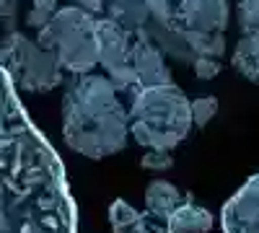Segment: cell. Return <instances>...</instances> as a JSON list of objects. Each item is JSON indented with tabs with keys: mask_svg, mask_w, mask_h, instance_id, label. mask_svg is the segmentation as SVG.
Masks as SVG:
<instances>
[{
	"mask_svg": "<svg viewBox=\"0 0 259 233\" xmlns=\"http://www.w3.org/2000/svg\"><path fill=\"white\" fill-rule=\"evenodd\" d=\"M0 68L11 75L16 86L31 94H47L62 80L55 55L21 34H8L0 44Z\"/></svg>",
	"mask_w": 259,
	"mask_h": 233,
	"instance_id": "cell-5",
	"label": "cell"
},
{
	"mask_svg": "<svg viewBox=\"0 0 259 233\" xmlns=\"http://www.w3.org/2000/svg\"><path fill=\"white\" fill-rule=\"evenodd\" d=\"M16 3H18V0H16Z\"/></svg>",
	"mask_w": 259,
	"mask_h": 233,
	"instance_id": "cell-23",
	"label": "cell"
},
{
	"mask_svg": "<svg viewBox=\"0 0 259 233\" xmlns=\"http://www.w3.org/2000/svg\"><path fill=\"white\" fill-rule=\"evenodd\" d=\"M0 233H78L62 158L16 94L0 91Z\"/></svg>",
	"mask_w": 259,
	"mask_h": 233,
	"instance_id": "cell-1",
	"label": "cell"
},
{
	"mask_svg": "<svg viewBox=\"0 0 259 233\" xmlns=\"http://www.w3.org/2000/svg\"><path fill=\"white\" fill-rule=\"evenodd\" d=\"M236 16H239L241 34L259 31V0H239V6H236Z\"/></svg>",
	"mask_w": 259,
	"mask_h": 233,
	"instance_id": "cell-17",
	"label": "cell"
},
{
	"mask_svg": "<svg viewBox=\"0 0 259 233\" xmlns=\"http://www.w3.org/2000/svg\"><path fill=\"white\" fill-rule=\"evenodd\" d=\"M223 233H259V174H254L221 210Z\"/></svg>",
	"mask_w": 259,
	"mask_h": 233,
	"instance_id": "cell-7",
	"label": "cell"
},
{
	"mask_svg": "<svg viewBox=\"0 0 259 233\" xmlns=\"http://www.w3.org/2000/svg\"><path fill=\"white\" fill-rule=\"evenodd\" d=\"M130 65L135 70L138 78V88H150V86H161V83H174L171 80V70L163 62V52L150 44L148 39L135 36L130 44Z\"/></svg>",
	"mask_w": 259,
	"mask_h": 233,
	"instance_id": "cell-9",
	"label": "cell"
},
{
	"mask_svg": "<svg viewBox=\"0 0 259 233\" xmlns=\"http://www.w3.org/2000/svg\"><path fill=\"white\" fill-rule=\"evenodd\" d=\"M106 16L114 18L127 31H138L145 26L150 16V0H106Z\"/></svg>",
	"mask_w": 259,
	"mask_h": 233,
	"instance_id": "cell-12",
	"label": "cell"
},
{
	"mask_svg": "<svg viewBox=\"0 0 259 233\" xmlns=\"http://www.w3.org/2000/svg\"><path fill=\"white\" fill-rule=\"evenodd\" d=\"M182 202V192L171 184V181H163V179H156L145 187V210L156 220H163L174 213V207Z\"/></svg>",
	"mask_w": 259,
	"mask_h": 233,
	"instance_id": "cell-11",
	"label": "cell"
},
{
	"mask_svg": "<svg viewBox=\"0 0 259 233\" xmlns=\"http://www.w3.org/2000/svg\"><path fill=\"white\" fill-rule=\"evenodd\" d=\"M127 109L106 75H75L62 96V137L75 153L101 161L124 151Z\"/></svg>",
	"mask_w": 259,
	"mask_h": 233,
	"instance_id": "cell-2",
	"label": "cell"
},
{
	"mask_svg": "<svg viewBox=\"0 0 259 233\" xmlns=\"http://www.w3.org/2000/svg\"><path fill=\"white\" fill-rule=\"evenodd\" d=\"M187 41L194 57H221L226 52V36L221 31H192L187 29Z\"/></svg>",
	"mask_w": 259,
	"mask_h": 233,
	"instance_id": "cell-15",
	"label": "cell"
},
{
	"mask_svg": "<svg viewBox=\"0 0 259 233\" xmlns=\"http://www.w3.org/2000/svg\"><path fill=\"white\" fill-rule=\"evenodd\" d=\"M215 228V218L210 210L192 202V195H187V202H179L174 213L166 218V233H210Z\"/></svg>",
	"mask_w": 259,
	"mask_h": 233,
	"instance_id": "cell-10",
	"label": "cell"
},
{
	"mask_svg": "<svg viewBox=\"0 0 259 233\" xmlns=\"http://www.w3.org/2000/svg\"><path fill=\"white\" fill-rule=\"evenodd\" d=\"M55 6H57V0H34V8L47 11V13H55Z\"/></svg>",
	"mask_w": 259,
	"mask_h": 233,
	"instance_id": "cell-22",
	"label": "cell"
},
{
	"mask_svg": "<svg viewBox=\"0 0 259 233\" xmlns=\"http://www.w3.org/2000/svg\"><path fill=\"white\" fill-rule=\"evenodd\" d=\"M231 65L251 83H259V31L241 34L239 44L233 50Z\"/></svg>",
	"mask_w": 259,
	"mask_h": 233,
	"instance_id": "cell-13",
	"label": "cell"
},
{
	"mask_svg": "<svg viewBox=\"0 0 259 233\" xmlns=\"http://www.w3.org/2000/svg\"><path fill=\"white\" fill-rule=\"evenodd\" d=\"M96 16L78 6L62 8L50 16V21L39 29L36 44L50 50L57 60L60 70L73 75L91 73L96 68V41H94Z\"/></svg>",
	"mask_w": 259,
	"mask_h": 233,
	"instance_id": "cell-4",
	"label": "cell"
},
{
	"mask_svg": "<svg viewBox=\"0 0 259 233\" xmlns=\"http://www.w3.org/2000/svg\"><path fill=\"white\" fill-rule=\"evenodd\" d=\"M189 114H192V124L194 127H207L212 122V117L218 114V99L215 96H200L189 101Z\"/></svg>",
	"mask_w": 259,
	"mask_h": 233,
	"instance_id": "cell-16",
	"label": "cell"
},
{
	"mask_svg": "<svg viewBox=\"0 0 259 233\" xmlns=\"http://www.w3.org/2000/svg\"><path fill=\"white\" fill-rule=\"evenodd\" d=\"M140 168L145 171H168V168H174V156L171 151H148L143 158H140Z\"/></svg>",
	"mask_w": 259,
	"mask_h": 233,
	"instance_id": "cell-18",
	"label": "cell"
},
{
	"mask_svg": "<svg viewBox=\"0 0 259 233\" xmlns=\"http://www.w3.org/2000/svg\"><path fill=\"white\" fill-rule=\"evenodd\" d=\"M94 41H96V65H101L106 73L130 65L133 31L119 26L114 18L101 16L94 21Z\"/></svg>",
	"mask_w": 259,
	"mask_h": 233,
	"instance_id": "cell-6",
	"label": "cell"
},
{
	"mask_svg": "<svg viewBox=\"0 0 259 233\" xmlns=\"http://www.w3.org/2000/svg\"><path fill=\"white\" fill-rule=\"evenodd\" d=\"M145 213H148V210H145ZM138 233H166V223L163 220H156L153 215L148 213V218H145V223L140 225Z\"/></svg>",
	"mask_w": 259,
	"mask_h": 233,
	"instance_id": "cell-20",
	"label": "cell"
},
{
	"mask_svg": "<svg viewBox=\"0 0 259 233\" xmlns=\"http://www.w3.org/2000/svg\"><path fill=\"white\" fill-rule=\"evenodd\" d=\"M177 21L192 31H226L228 0H177Z\"/></svg>",
	"mask_w": 259,
	"mask_h": 233,
	"instance_id": "cell-8",
	"label": "cell"
},
{
	"mask_svg": "<svg viewBox=\"0 0 259 233\" xmlns=\"http://www.w3.org/2000/svg\"><path fill=\"white\" fill-rule=\"evenodd\" d=\"M50 16L52 13H47V11H39V8H31V13L26 16V24L29 26H34V29H41L50 21Z\"/></svg>",
	"mask_w": 259,
	"mask_h": 233,
	"instance_id": "cell-21",
	"label": "cell"
},
{
	"mask_svg": "<svg viewBox=\"0 0 259 233\" xmlns=\"http://www.w3.org/2000/svg\"><path fill=\"white\" fill-rule=\"evenodd\" d=\"M145 218H148V213H140V210H135L124 200H114L109 207V223H112L114 233H138L140 225L145 223Z\"/></svg>",
	"mask_w": 259,
	"mask_h": 233,
	"instance_id": "cell-14",
	"label": "cell"
},
{
	"mask_svg": "<svg viewBox=\"0 0 259 233\" xmlns=\"http://www.w3.org/2000/svg\"><path fill=\"white\" fill-rule=\"evenodd\" d=\"M127 119L133 140L148 151H174L192 130L189 99L174 83L138 88Z\"/></svg>",
	"mask_w": 259,
	"mask_h": 233,
	"instance_id": "cell-3",
	"label": "cell"
},
{
	"mask_svg": "<svg viewBox=\"0 0 259 233\" xmlns=\"http://www.w3.org/2000/svg\"><path fill=\"white\" fill-rule=\"evenodd\" d=\"M192 70H194V75H197L200 80H212V78H218V73H221V62L215 57H194Z\"/></svg>",
	"mask_w": 259,
	"mask_h": 233,
	"instance_id": "cell-19",
	"label": "cell"
}]
</instances>
